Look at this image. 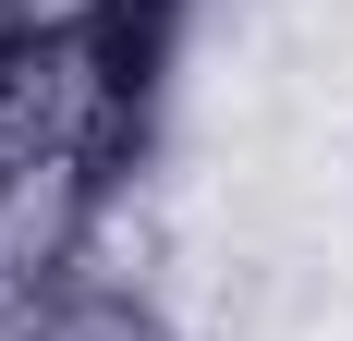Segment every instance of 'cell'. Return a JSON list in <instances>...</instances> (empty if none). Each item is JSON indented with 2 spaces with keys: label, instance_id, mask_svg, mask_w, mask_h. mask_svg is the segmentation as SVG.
<instances>
[{
  "label": "cell",
  "instance_id": "cell-1",
  "mask_svg": "<svg viewBox=\"0 0 353 341\" xmlns=\"http://www.w3.org/2000/svg\"><path fill=\"white\" fill-rule=\"evenodd\" d=\"M98 183L110 159H0V305H37V293H61L73 256H85V220H98Z\"/></svg>",
  "mask_w": 353,
  "mask_h": 341
},
{
  "label": "cell",
  "instance_id": "cell-2",
  "mask_svg": "<svg viewBox=\"0 0 353 341\" xmlns=\"http://www.w3.org/2000/svg\"><path fill=\"white\" fill-rule=\"evenodd\" d=\"M12 341H183L171 293H110V280H61L12 317Z\"/></svg>",
  "mask_w": 353,
  "mask_h": 341
}]
</instances>
